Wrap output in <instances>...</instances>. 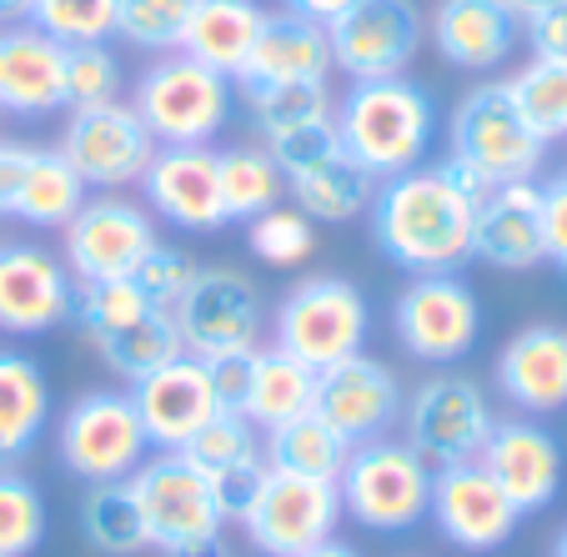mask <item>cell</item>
Here are the masks:
<instances>
[{
  "label": "cell",
  "instance_id": "6da1fadb",
  "mask_svg": "<svg viewBox=\"0 0 567 557\" xmlns=\"http://www.w3.org/2000/svg\"><path fill=\"white\" fill-rule=\"evenodd\" d=\"M367 212H372V241L382 247V257L412 277L457 271L462 261H472L477 202H467L437 166L386 176Z\"/></svg>",
  "mask_w": 567,
  "mask_h": 557
},
{
  "label": "cell",
  "instance_id": "7a4b0ae2",
  "mask_svg": "<svg viewBox=\"0 0 567 557\" xmlns=\"http://www.w3.org/2000/svg\"><path fill=\"white\" fill-rule=\"evenodd\" d=\"M332 126L347 156L372 182H386L427 162L432 136H437V101L408 75L352 81L332 111Z\"/></svg>",
  "mask_w": 567,
  "mask_h": 557
},
{
  "label": "cell",
  "instance_id": "3957f363",
  "mask_svg": "<svg viewBox=\"0 0 567 557\" xmlns=\"http://www.w3.org/2000/svg\"><path fill=\"white\" fill-rule=\"evenodd\" d=\"M146 537L166 557H216L226 517L216 507L212 477L186 452H156L131 472Z\"/></svg>",
  "mask_w": 567,
  "mask_h": 557
},
{
  "label": "cell",
  "instance_id": "277c9868",
  "mask_svg": "<svg viewBox=\"0 0 567 557\" xmlns=\"http://www.w3.org/2000/svg\"><path fill=\"white\" fill-rule=\"evenodd\" d=\"M131 106L156 136V146H212L236 111L231 75L192 61L186 51H166L131 91Z\"/></svg>",
  "mask_w": 567,
  "mask_h": 557
},
{
  "label": "cell",
  "instance_id": "5b68a950",
  "mask_svg": "<svg viewBox=\"0 0 567 557\" xmlns=\"http://www.w3.org/2000/svg\"><path fill=\"white\" fill-rule=\"evenodd\" d=\"M342 517L372 533H408L432 507V467L396 437L357 442L337 472Z\"/></svg>",
  "mask_w": 567,
  "mask_h": 557
},
{
  "label": "cell",
  "instance_id": "8992f818",
  "mask_svg": "<svg viewBox=\"0 0 567 557\" xmlns=\"http://www.w3.org/2000/svg\"><path fill=\"white\" fill-rule=\"evenodd\" d=\"M277 332L281 352H291L307 367H332L347 362V357L367 352V332H372V311H367V297L342 277H307L281 297L277 307Z\"/></svg>",
  "mask_w": 567,
  "mask_h": 557
},
{
  "label": "cell",
  "instance_id": "52a82bcc",
  "mask_svg": "<svg viewBox=\"0 0 567 557\" xmlns=\"http://www.w3.org/2000/svg\"><path fill=\"white\" fill-rule=\"evenodd\" d=\"M447 141H452V156L472 162L493 186L533 182V172L543 166V151H547V141L523 121L507 81L472 86L457 101V111H452Z\"/></svg>",
  "mask_w": 567,
  "mask_h": 557
},
{
  "label": "cell",
  "instance_id": "ba28073f",
  "mask_svg": "<svg viewBox=\"0 0 567 557\" xmlns=\"http://www.w3.org/2000/svg\"><path fill=\"white\" fill-rule=\"evenodd\" d=\"M55 447L71 477L81 483H126L151 457V437L136 417L131 392H86L61 417Z\"/></svg>",
  "mask_w": 567,
  "mask_h": 557
},
{
  "label": "cell",
  "instance_id": "9c48e42d",
  "mask_svg": "<svg viewBox=\"0 0 567 557\" xmlns=\"http://www.w3.org/2000/svg\"><path fill=\"white\" fill-rule=\"evenodd\" d=\"M172 317H176L186 357H202V362L231 357V352H257L261 327H267L261 291L241 271H226V267H196V277L176 297Z\"/></svg>",
  "mask_w": 567,
  "mask_h": 557
},
{
  "label": "cell",
  "instance_id": "30bf717a",
  "mask_svg": "<svg viewBox=\"0 0 567 557\" xmlns=\"http://www.w3.org/2000/svg\"><path fill=\"white\" fill-rule=\"evenodd\" d=\"M392 332L402 342V352L427 367L462 362L482 337L477 291L457 271H427V277L408 281V291L396 297Z\"/></svg>",
  "mask_w": 567,
  "mask_h": 557
},
{
  "label": "cell",
  "instance_id": "8fae6325",
  "mask_svg": "<svg viewBox=\"0 0 567 557\" xmlns=\"http://www.w3.org/2000/svg\"><path fill=\"white\" fill-rule=\"evenodd\" d=\"M337 523H342L337 483H327V477H297V472H277V467H267L251 507L241 513L247 543L261 557L307 553V547L337 537Z\"/></svg>",
  "mask_w": 567,
  "mask_h": 557
},
{
  "label": "cell",
  "instance_id": "7c38bea8",
  "mask_svg": "<svg viewBox=\"0 0 567 557\" xmlns=\"http://www.w3.org/2000/svg\"><path fill=\"white\" fill-rule=\"evenodd\" d=\"M408 412V447L427 462L432 472L457 467V462H477L482 442L493 432V408L472 377H427V382L412 392V402H402Z\"/></svg>",
  "mask_w": 567,
  "mask_h": 557
},
{
  "label": "cell",
  "instance_id": "4fadbf2b",
  "mask_svg": "<svg viewBox=\"0 0 567 557\" xmlns=\"http://www.w3.org/2000/svg\"><path fill=\"white\" fill-rule=\"evenodd\" d=\"M332 71L352 81H386L408 75L422 51V11L412 0H352L342 16L327 21Z\"/></svg>",
  "mask_w": 567,
  "mask_h": 557
},
{
  "label": "cell",
  "instance_id": "5bb4252c",
  "mask_svg": "<svg viewBox=\"0 0 567 557\" xmlns=\"http://www.w3.org/2000/svg\"><path fill=\"white\" fill-rule=\"evenodd\" d=\"M156 216L146 206L126 202L121 192H106L61 226L65 271L75 281H121L136 271V261L156 247Z\"/></svg>",
  "mask_w": 567,
  "mask_h": 557
},
{
  "label": "cell",
  "instance_id": "9a60e30c",
  "mask_svg": "<svg viewBox=\"0 0 567 557\" xmlns=\"http://www.w3.org/2000/svg\"><path fill=\"white\" fill-rule=\"evenodd\" d=\"M61 156L96 192H126L146 176L151 156H156V136L146 131L131 101H106V106L71 111Z\"/></svg>",
  "mask_w": 567,
  "mask_h": 557
},
{
  "label": "cell",
  "instance_id": "2e32d148",
  "mask_svg": "<svg viewBox=\"0 0 567 557\" xmlns=\"http://www.w3.org/2000/svg\"><path fill=\"white\" fill-rule=\"evenodd\" d=\"M75 277L35 241H0V332L41 337L71 322Z\"/></svg>",
  "mask_w": 567,
  "mask_h": 557
},
{
  "label": "cell",
  "instance_id": "e0dca14e",
  "mask_svg": "<svg viewBox=\"0 0 567 557\" xmlns=\"http://www.w3.org/2000/svg\"><path fill=\"white\" fill-rule=\"evenodd\" d=\"M91 186L75 176V166L61 156V146H16L0 141V216H16L41 231H61L81 206Z\"/></svg>",
  "mask_w": 567,
  "mask_h": 557
},
{
  "label": "cell",
  "instance_id": "ac0fdd59",
  "mask_svg": "<svg viewBox=\"0 0 567 557\" xmlns=\"http://www.w3.org/2000/svg\"><path fill=\"white\" fill-rule=\"evenodd\" d=\"M427 517L437 533L462 553H493L517 533L523 513L507 503V493L477 467V462H457V467L432 472V507Z\"/></svg>",
  "mask_w": 567,
  "mask_h": 557
},
{
  "label": "cell",
  "instance_id": "d6986e66",
  "mask_svg": "<svg viewBox=\"0 0 567 557\" xmlns=\"http://www.w3.org/2000/svg\"><path fill=\"white\" fill-rule=\"evenodd\" d=\"M131 402H136V417L156 452H182L186 442L221 412L216 386H212V377H206V362L202 357H186V352L176 357V362L156 367V372L136 377V382H131Z\"/></svg>",
  "mask_w": 567,
  "mask_h": 557
},
{
  "label": "cell",
  "instance_id": "ffe728a7",
  "mask_svg": "<svg viewBox=\"0 0 567 557\" xmlns=\"http://www.w3.org/2000/svg\"><path fill=\"white\" fill-rule=\"evenodd\" d=\"M402 382L386 362L377 357L357 352L347 362H332L317 372V412L342 432L347 442H372V437H386L392 422L402 417Z\"/></svg>",
  "mask_w": 567,
  "mask_h": 557
},
{
  "label": "cell",
  "instance_id": "44dd1931",
  "mask_svg": "<svg viewBox=\"0 0 567 557\" xmlns=\"http://www.w3.org/2000/svg\"><path fill=\"white\" fill-rule=\"evenodd\" d=\"M477 467L507 493L517 513H543L563 487V447L557 437L533 417H507L493 422L487 442L477 452Z\"/></svg>",
  "mask_w": 567,
  "mask_h": 557
},
{
  "label": "cell",
  "instance_id": "7402d4cb",
  "mask_svg": "<svg viewBox=\"0 0 567 557\" xmlns=\"http://www.w3.org/2000/svg\"><path fill=\"white\" fill-rule=\"evenodd\" d=\"M141 186H146L151 216L172 221L176 231L202 236V231H221L226 226L212 146H156V156H151Z\"/></svg>",
  "mask_w": 567,
  "mask_h": 557
},
{
  "label": "cell",
  "instance_id": "603a6c76",
  "mask_svg": "<svg viewBox=\"0 0 567 557\" xmlns=\"http://www.w3.org/2000/svg\"><path fill=\"white\" fill-rule=\"evenodd\" d=\"M472 257L497 271H527L543 261V186L503 182L487 192L472 221Z\"/></svg>",
  "mask_w": 567,
  "mask_h": 557
},
{
  "label": "cell",
  "instance_id": "cb8c5ba5",
  "mask_svg": "<svg viewBox=\"0 0 567 557\" xmlns=\"http://www.w3.org/2000/svg\"><path fill=\"white\" fill-rule=\"evenodd\" d=\"M65 106V45L35 25L0 31V111L6 116H51Z\"/></svg>",
  "mask_w": 567,
  "mask_h": 557
},
{
  "label": "cell",
  "instance_id": "d4e9b609",
  "mask_svg": "<svg viewBox=\"0 0 567 557\" xmlns=\"http://www.w3.org/2000/svg\"><path fill=\"white\" fill-rule=\"evenodd\" d=\"M523 21L507 0H437L432 11V45L457 71H497L513 55Z\"/></svg>",
  "mask_w": 567,
  "mask_h": 557
},
{
  "label": "cell",
  "instance_id": "484cf974",
  "mask_svg": "<svg viewBox=\"0 0 567 557\" xmlns=\"http://www.w3.org/2000/svg\"><path fill=\"white\" fill-rule=\"evenodd\" d=\"M497 386L527 417L567 408V332L563 327H523L497 352Z\"/></svg>",
  "mask_w": 567,
  "mask_h": 557
},
{
  "label": "cell",
  "instance_id": "4316f807",
  "mask_svg": "<svg viewBox=\"0 0 567 557\" xmlns=\"http://www.w3.org/2000/svg\"><path fill=\"white\" fill-rule=\"evenodd\" d=\"M332 71V45H327V25L297 11H267L251 45L247 65H241V86H281V81H327Z\"/></svg>",
  "mask_w": 567,
  "mask_h": 557
},
{
  "label": "cell",
  "instance_id": "83f0119b",
  "mask_svg": "<svg viewBox=\"0 0 567 557\" xmlns=\"http://www.w3.org/2000/svg\"><path fill=\"white\" fill-rule=\"evenodd\" d=\"M281 176H287V192H291V202H297V212H307L311 221H327V226L357 221V216L372 206V192H377V182L347 156L342 141Z\"/></svg>",
  "mask_w": 567,
  "mask_h": 557
},
{
  "label": "cell",
  "instance_id": "f1b7e54d",
  "mask_svg": "<svg viewBox=\"0 0 567 557\" xmlns=\"http://www.w3.org/2000/svg\"><path fill=\"white\" fill-rule=\"evenodd\" d=\"M45 422H51V382L41 362L0 347V467L31 457Z\"/></svg>",
  "mask_w": 567,
  "mask_h": 557
},
{
  "label": "cell",
  "instance_id": "f546056e",
  "mask_svg": "<svg viewBox=\"0 0 567 557\" xmlns=\"http://www.w3.org/2000/svg\"><path fill=\"white\" fill-rule=\"evenodd\" d=\"M261 21H267V11H261L257 0H196L186 35H182V51L236 81L251 45H257Z\"/></svg>",
  "mask_w": 567,
  "mask_h": 557
},
{
  "label": "cell",
  "instance_id": "4dcf8cb0",
  "mask_svg": "<svg viewBox=\"0 0 567 557\" xmlns=\"http://www.w3.org/2000/svg\"><path fill=\"white\" fill-rule=\"evenodd\" d=\"M317 408V367L297 362L281 347H257L251 357V386L247 402H241V417L257 432H271L281 422L301 417V412Z\"/></svg>",
  "mask_w": 567,
  "mask_h": 557
},
{
  "label": "cell",
  "instance_id": "1f68e13d",
  "mask_svg": "<svg viewBox=\"0 0 567 557\" xmlns=\"http://www.w3.org/2000/svg\"><path fill=\"white\" fill-rule=\"evenodd\" d=\"M347 452H352V442L321 417L317 408L261 432V462L277 472H297V477H327V483H337Z\"/></svg>",
  "mask_w": 567,
  "mask_h": 557
},
{
  "label": "cell",
  "instance_id": "d6a6232c",
  "mask_svg": "<svg viewBox=\"0 0 567 557\" xmlns=\"http://www.w3.org/2000/svg\"><path fill=\"white\" fill-rule=\"evenodd\" d=\"M216 182H221L226 221H251V216L281 206V196H287V176L271 162L267 146L216 151Z\"/></svg>",
  "mask_w": 567,
  "mask_h": 557
},
{
  "label": "cell",
  "instance_id": "836d02e7",
  "mask_svg": "<svg viewBox=\"0 0 567 557\" xmlns=\"http://www.w3.org/2000/svg\"><path fill=\"white\" fill-rule=\"evenodd\" d=\"M91 347H96V352L106 357L111 372L126 377V382H136V377L156 372V367L176 362V357L186 352V347H182V332H176L172 307H151L146 317H136L131 327H121V332H111V337H96Z\"/></svg>",
  "mask_w": 567,
  "mask_h": 557
},
{
  "label": "cell",
  "instance_id": "e575fe53",
  "mask_svg": "<svg viewBox=\"0 0 567 557\" xmlns=\"http://www.w3.org/2000/svg\"><path fill=\"white\" fill-rule=\"evenodd\" d=\"M81 533H86V543L106 557L146 553L151 537H146V517H141L131 477L126 483H91L86 503H81Z\"/></svg>",
  "mask_w": 567,
  "mask_h": 557
},
{
  "label": "cell",
  "instance_id": "d590c367",
  "mask_svg": "<svg viewBox=\"0 0 567 557\" xmlns=\"http://www.w3.org/2000/svg\"><path fill=\"white\" fill-rule=\"evenodd\" d=\"M507 86H513L517 111H523V121L537 131V136L543 141L567 136V61L533 55Z\"/></svg>",
  "mask_w": 567,
  "mask_h": 557
},
{
  "label": "cell",
  "instance_id": "8d00e7d4",
  "mask_svg": "<svg viewBox=\"0 0 567 557\" xmlns=\"http://www.w3.org/2000/svg\"><path fill=\"white\" fill-rule=\"evenodd\" d=\"M247 111L257 116L261 136H281L291 126H307V121H327L332 116V96H327V81H281V86H241Z\"/></svg>",
  "mask_w": 567,
  "mask_h": 557
},
{
  "label": "cell",
  "instance_id": "74e56055",
  "mask_svg": "<svg viewBox=\"0 0 567 557\" xmlns=\"http://www.w3.org/2000/svg\"><path fill=\"white\" fill-rule=\"evenodd\" d=\"M151 307H156V301H151L131 277H121V281H75L71 322L96 342V337H111V332H121V327H131L136 317H146Z\"/></svg>",
  "mask_w": 567,
  "mask_h": 557
},
{
  "label": "cell",
  "instance_id": "f35d334b",
  "mask_svg": "<svg viewBox=\"0 0 567 557\" xmlns=\"http://www.w3.org/2000/svg\"><path fill=\"white\" fill-rule=\"evenodd\" d=\"M25 25L61 45H86L116 35V0H25Z\"/></svg>",
  "mask_w": 567,
  "mask_h": 557
},
{
  "label": "cell",
  "instance_id": "ab89813d",
  "mask_svg": "<svg viewBox=\"0 0 567 557\" xmlns=\"http://www.w3.org/2000/svg\"><path fill=\"white\" fill-rule=\"evenodd\" d=\"M196 0H116V35L136 51H182Z\"/></svg>",
  "mask_w": 567,
  "mask_h": 557
},
{
  "label": "cell",
  "instance_id": "60d3db41",
  "mask_svg": "<svg viewBox=\"0 0 567 557\" xmlns=\"http://www.w3.org/2000/svg\"><path fill=\"white\" fill-rule=\"evenodd\" d=\"M45 543V497L16 467H0V557H31Z\"/></svg>",
  "mask_w": 567,
  "mask_h": 557
},
{
  "label": "cell",
  "instance_id": "b9f144b4",
  "mask_svg": "<svg viewBox=\"0 0 567 557\" xmlns=\"http://www.w3.org/2000/svg\"><path fill=\"white\" fill-rule=\"evenodd\" d=\"M247 241L267 267H301L317 251V221L297 206H271L247 221Z\"/></svg>",
  "mask_w": 567,
  "mask_h": 557
},
{
  "label": "cell",
  "instance_id": "7bdbcfd3",
  "mask_svg": "<svg viewBox=\"0 0 567 557\" xmlns=\"http://www.w3.org/2000/svg\"><path fill=\"white\" fill-rule=\"evenodd\" d=\"M121 61L111 55L106 41H86V45H65V106L86 111V106H106L121 101Z\"/></svg>",
  "mask_w": 567,
  "mask_h": 557
},
{
  "label": "cell",
  "instance_id": "ee69618b",
  "mask_svg": "<svg viewBox=\"0 0 567 557\" xmlns=\"http://www.w3.org/2000/svg\"><path fill=\"white\" fill-rule=\"evenodd\" d=\"M182 452L202 472H221V467H236V462H257L261 457V432L251 427L241 412H226L221 408L192 442H186Z\"/></svg>",
  "mask_w": 567,
  "mask_h": 557
},
{
  "label": "cell",
  "instance_id": "f6af8a7d",
  "mask_svg": "<svg viewBox=\"0 0 567 557\" xmlns=\"http://www.w3.org/2000/svg\"><path fill=\"white\" fill-rule=\"evenodd\" d=\"M192 277H196V261L186 257V251L166 247V241H156V247L136 261V271H131V281H136L156 307H176V297L186 291V281Z\"/></svg>",
  "mask_w": 567,
  "mask_h": 557
},
{
  "label": "cell",
  "instance_id": "bcb514c9",
  "mask_svg": "<svg viewBox=\"0 0 567 557\" xmlns=\"http://www.w3.org/2000/svg\"><path fill=\"white\" fill-rule=\"evenodd\" d=\"M212 477V493H216V507H221L226 523H241V513L251 507L257 497L261 477H267V462H236V467H221V472H206Z\"/></svg>",
  "mask_w": 567,
  "mask_h": 557
},
{
  "label": "cell",
  "instance_id": "7dc6e473",
  "mask_svg": "<svg viewBox=\"0 0 567 557\" xmlns=\"http://www.w3.org/2000/svg\"><path fill=\"white\" fill-rule=\"evenodd\" d=\"M543 261L567 271V172L543 186Z\"/></svg>",
  "mask_w": 567,
  "mask_h": 557
},
{
  "label": "cell",
  "instance_id": "c3c4849f",
  "mask_svg": "<svg viewBox=\"0 0 567 557\" xmlns=\"http://www.w3.org/2000/svg\"><path fill=\"white\" fill-rule=\"evenodd\" d=\"M251 357L257 352H231V357H212V362H206V377H212V386H216V402H221L226 412H241V402H247Z\"/></svg>",
  "mask_w": 567,
  "mask_h": 557
},
{
  "label": "cell",
  "instance_id": "681fc988",
  "mask_svg": "<svg viewBox=\"0 0 567 557\" xmlns=\"http://www.w3.org/2000/svg\"><path fill=\"white\" fill-rule=\"evenodd\" d=\"M527 45L533 55H547V61H567V0L563 6H547V11L527 16Z\"/></svg>",
  "mask_w": 567,
  "mask_h": 557
},
{
  "label": "cell",
  "instance_id": "f907efd6",
  "mask_svg": "<svg viewBox=\"0 0 567 557\" xmlns=\"http://www.w3.org/2000/svg\"><path fill=\"white\" fill-rule=\"evenodd\" d=\"M437 172L447 176V182L457 186V192L467 196V202H477V206L487 202V192H493V182H487V176H482L472 162H462V156H452V151H447V162H437Z\"/></svg>",
  "mask_w": 567,
  "mask_h": 557
},
{
  "label": "cell",
  "instance_id": "816d5d0a",
  "mask_svg": "<svg viewBox=\"0 0 567 557\" xmlns=\"http://www.w3.org/2000/svg\"><path fill=\"white\" fill-rule=\"evenodd\" d=\"M352 0H287V11H297V16H311V21H332V16H342Z\"/></svg>",
  "mask_w": 567,
  "mask_h": 557
},
{
  "label": "cell",
  "instance_id": "f5cc1de1",
  "mask_svg": "<svg viewBox=\"0 0 567 557\" xmlns=\"http://www.w3.org/2000/svg\"><path fill=\"white\" fill-rule=\"evenodd\" d=\"M297 557H362L352 543H337V537H327V543H317V547H307V553H297Z\"/></svg>",
  "mask_w": 567,
  "mask_h": 557
},
{
  "label": "cell",
  "instance_id": "db71d44e",
  "mask_svg": "<svg viewBox=\"0 0 567 557\" xmlns=\"http://www.w3.org/2000/svg\"><path fill=\"white\" fill-rule=\"evenodd\" d=\"M547 6H563V0H507V11H513L517 21H527V16L547 11Z\"/></svg>",
  "mask_w": 567,
  "mask_h": 557
},
{
  "label": "cell",
  "instance_id": "11a10c76",
  "mask_svg": "<svg viewBox=\"0 0 567 557\" xmlns=\"http://www.w3.org/2000/svg\"><path fill=\"white\" fill-rule=\"evenodd\" d=\"M25 11V0H0V16H21Z\"/></svg>",
  "mask_w": 567,
  "mask_h": 557
},
{
  "label": "cell",
  "instance_id": "9f6ffc18",
  "mask_svg": "<svg viewBox=\"0 0 567 557\" xmlns=\"http://www.w3.org/2000/svg\"><path fill=\"white\" fill-rule=\"evenodd\" d=\"M553 557H567V527L557 533V543H553Z\"/></svg>",
  "mask_w": 567,
  "mask_h": 557
}]
</instances>
